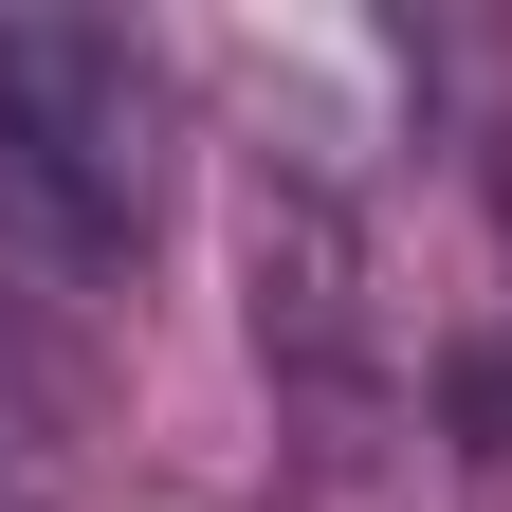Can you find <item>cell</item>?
<instances>
[{"label": "cell", "instance_id": "obj_1", "mask_svg": "<svg viewBox=\"0 0 512 512\" xmlns=\"http://www.w3.org/2000/svg\"><path fill=\"white\" fill-rule=\"evenodd\" d=\"M165 147H183V92H165V55L128 19H74V0H19L0 19V238L55 293L147 275Z\"/></svg>", "mask_w": 512, "mask_h": 512}]
</instances>
